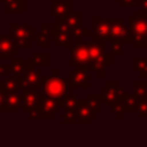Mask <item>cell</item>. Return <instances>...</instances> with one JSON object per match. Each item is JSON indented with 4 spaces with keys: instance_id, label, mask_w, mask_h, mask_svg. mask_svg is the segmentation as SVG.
<instances>
[{
    "instance_id": "1",
    "label": "cell",
    "mask_w": 147,
    "mask_h": 147,
    "mask_svg": "<svg viewBox=\"0 0 147 147\" xmlns=\"http://www.w3.org/2000/svg\"><path fill=\"white\" fill-rule=\"evenodd\" d=\"M40 83L44 93L56 98H62L69 92V84L58 75V71H53L52 76H43Z\"/></svg>"
},
{
    "instance_id": "2",
    "label": "cell",
    "mask_w": 147,
    "mask_h": 147,
    "mask_svg": "<svg viewBox=\"0 0 147 147\" xmlns=\"http://www.w3.org/2000/svg\"><path fill=\"white\" fill-rule=\"evenodd\" d=\"M70 62L74 66L78 65H89L92 63L90 54H89V43H79L71 49Z\"/></svg>"
},
{
    "instance_id": "3",
    "label": "cell",
    "mask_w": 147,
    "mask_h": 147,
    "mask_svg": "<svg viewBox=\"0 0 147 147\" xmlns=\"http://www.w3.org/2000/svg\"><path fill=\"white\" fill-rule=\"evenodd\" d=\"M59 98L43 93L40 96V117H52L54 112L59 110Z\"/></svg>"
},
{
    "instance_id": "4",
    "label": "cell",
    "mask_w": 147,
    "mask_h": 147,
    "mask_svg": "<svg viewBox=\"0 0 147 147\" xmlns=\"http://www.w3.org/2000/svg\"><path fill=\"white\" fill-rule=\"evenodd\" d=\"M13 35L12 38L18 44V47H23V48H30V41H28V36L35 35L36 31L34 28H30L28 26H18L12 25Z\"/></svg>"
},
{
    "instance_id": "5",
    "label": "cell",
    "mask_w": 147,
    "mask_h": 147,
    "mask_svg": "<svg viewBox=\"0 0 147 147\" xmlns=\"http://www.w3.org/2000/svg\"><path fill=\"white\" fill-rule=\"evenodd\" d=\"M94 22V43H99L102 40H107L111 39V26H110V21L101 20V18L96 17L93 20Z\"/></svg>"
},
{
    "instance_id": "6",
    "label": "cell",
    "mask_w": 147,
    "mask_h": 147,
    "mask_svg": "<svg viewBox=\"0 0 147 147\" xmlns=\"http://www.w3.org/2000/svg\"><path fill=\"white\" fill-rule=\"evenodd\" d=\"M22 110L28 114L32 111H40V96L28 88H23Z\"/></svg>"
},
{
    "instance_id": "7",
    "label": "cell",
    "mask_w": 147,
    "mask_h": 147,
    "mask_svg": "<svg viewBox=\"0 0 147 147\" xmlns=\"http://www.w3.org/2000/svg\"><path fill=\"white\" fill-rule=\"evenodd\" d=\"M88 65H78L76 69L72 71V81L69 83V88H88V75H86Z\"/></svg>"
},
{
    "instance_id": "8",
    "label": "cell",
    "mask_w": 147,
    "mask_h": 147,
    "mask_svg": "<svg viewBox=\"0 0 147 147\" xmlns=\"http://www.w3.org/2000/svg\"><path fill=\"white\" fill-rule=\"evenodd\" d=\"M35 59H30L28 61V66H26V70H25V74H23V78H25L26 80V84H28V85L31 86H35V88H41V72L38 71V70L35 69Z\"/></svg>"
},
{
    "instance_id": "9",
    "label": "cell",
    "mask_w": 147,
    "mask_h": 147,
    "mask_svg": "<svg viewBox=\"0 0 147 147\" xmlns=\"http://www.w3.org/2000/svg\"><path fill=\"white\" fill-rule=\"evenodd\" d=\"M10 36H0V58L8 59L18 51V44Z\"/></svg>"
},
{
    "instance_id": "10",
    "label": "cell",
    "mask_w": 147,
    "mask_h": 147,
    "mask_svg": "<svg viewBox=\"0 0 147 147\" xmlns=\"http://www.w3.org/2000/svg\"><path fill=\"white\" fill-rule=\"evenodd\" d=\"M23 103V97L13 93H8L5 94V99L3 106L0 107V111L1 112H14L18 110V107L22 106Z\"/></svg>"
},
{
    "instance_id": "11",
    "label": "cell",
    "mask_w": 147,
    "mask_h": 147,
    "mask_svg": "<svg viewBox=\"0 0 147 147\" xmlns=\"http://www.w3.org/2000/svg\"><path fill=\"white\" fill-rule=\"evenodd\" d=\"M76 114H78V116L80 117V120L84 124H86V123L94 116V111L90 107V105H89L88 99H86V101H78Z\"/></svg>"
},
{
    "instance_id": "12",
    "label": "cell",
    "mask_w": 147,
    "mask_h": 147,
    "mask_svg": "<svg viewBox=\"0 0 147 147\" xmlns=\"http://www.w3.org/2000/svg\"><path fill=\"white\" fill-rule=\"evenodd\" d=\"M49 35L52 36V39H53L58 45L67 47V48L71 45V34L66 32V31H59L54 25H53V27L51 28Z\"/></svg>"
},
{
    "instance_id": "13",
    "label": "cell",
    "mask_w": 147,
    "mask_h": 147,
    "mask_svg": "<svg viewBox=\"0 0 147 147\" xmlns=\"http://www.w3.org/2000/svg\"><path fill=\"white\" fill-rule=\"evenodd\" d=\"M71 9V3L70 0H63V1H58V0H53L52 1V12L57 18H65L70 13Z\"/></svg>"
},
{
    "instance_id": "14",
    "label": "cell",
    "mask_w": 147,
    "mask_h": 147,
    "mask_svg": "<svg viewBox=\"0 0 147 147\" xmlns=\"http://www.w3.org/2000/svg\"><path fill=\"white\" fill-rule=\"evenodd\" d=\"M111 26V38L112 39H121V40H129L128 30L123 21H110Z\"/></svg>"
},
{
    "instance_id": "15",
    "label": "cell",
    "mask_w": 147,
    "mask_h": 147,
    "mask_svg": "<svg viewBox=\"0 0 147 147\" xmlns=\"http://www.w3.org/2000/svg\"><path fill=\"white\" fill-rule=\"evenodd\" d=\"M130 31L133 32V35H136L137 38H145L147 36V22L145 21H134L130 18Z\"/></svg>"
},
{
    "instance_id": "16",
    "label": "cell",
    "mask_w": 147,
    "mask_h": 147,
    "mask_svg": "<svg viewBox=\"0 0 147 147\" xmlns=\"http://www.w3.org/2000/svg\"><path fill=\"white\" fill-rule=\"evenodd\" d=\"M117 93H120V90H117L116 84L115 83H107L106 84V94H105V101L107 103H114V102L117 101L119 96Z\"/></svg>"
},
{
    "instance_id": "17",
    "label": "cell",
    "mask_w": 147,
    "mask_h": 147,
    "mask_svg": "<svg viewBox=\"0 0 147 147\" xmlns=\"http://www.w3.org/2000/svg\"><path fill=\"white\" fill-rule=\"evenodd\" d=\"M0 89L4 94H8V93H13L18 89V83H17V78H9L7 79L5 81L0 83Z\"/></svg>"
},
{
    "instance_id": "18",
    "label": "cell",
    "mask_w": 147,
    "mask_h": 147,
    "mask_svg": "<svg viewBox=\"0 0 147 147\" xmlns=\"http://www.w3.org/2000/svg\"><path fill=\"white\" fill-rule=\"evenodd\" d=\"M10 71L13 72V75L16 76V78H18V76H23V74H25V70H26V65L25 62H23L22 58H16V59H12V65H10Z\"/></svg>"
},
{
    "instance_id": "19",
    "label": "cell",
    "mask_w": 147,
    "mask_h": 147,
    "mask_svg": "<svg viewBox=\"0 0 147 147\" xmlns=\"http://www.w3.org/2000/svg\"><path fill=\"white\" fill-rule=\"evenodd\" d=\"M59 102H61V106H63L66 110H76V106H78V99L69 93L59 98Z\"/></svg>"
},
{
    "instance_id": "20",
    "label": "cell",
    "mask_w": 147,
    "mask_h": 147,
    "mask_svg": "<svg viewBox=\"0 0 147 147\" xmlns=\"http://www.w3.org/2000/svg\"><path fill=\"white\" fill-rule=\"evenodd\" d=\"M5 10L21 13L23 10V0H5Z\"/></svg>"
},
{
    "instance_id": "21",
    "label": "cell",
    "mask_w": 147,
    "mask_h": 147,
    "mask_svg": "<svg viewBox=\"0 0 147 147\" xmlns=\"http://www.w3.org/2000/svg\"><path fill=\"white\" fill-rule=\"evenodd\" d=\"M81 17H83V14H81V12H76L75 14H67L66 17L63 18V21L67 23V25L70 26V27H75V26H78V25H80V20H81Z\"/></svg>"
},
{
    "instance_id": "22",
    "label": "cell",
    "mask_w": 147,
    "mask_h": 147,
    "mask_svg": "<svg viewBox=\"0 0 147 147\" xmlns=\"http://www.w3.org/2000/svg\"><path fill=\"white\" fill-rule=\"evenodd\" d=\"M71 35H74L76 38V44L83 43L81 39H83V36L88 35V30H85V28H83L80 25H78V26H75V27L71 28Z\"/></svg>"
},
{
    "instance_id": "23",
    "label": "cell",
    "mask_w": 147,
    "mask_h": 147,
    "mask_svg": "<svg viewBox=\"0 0 147 147\" xmlns=\"http://www.w3.org/2000/svg\"><path fill=\"white\" fill-rule=\"evenodd\" d=\"M78 114L75 112V110H67V112L63 116V121L66 124H75L76 119H78Z\"/></svg>"
},
{
    "instance_id": "24",
    "label": "cell",
    "mask_w": 147,
    "mask_h": 147,
    "mask_svg": "<svg viewBox=\"0 0 147 147\" xmlns=\"http://www.w3.org/2000/svg\"><path fill=\"white\" fill-rule=\"evenodd\" d=\"M124 101H125V110L130 111V110H134V106L137 105V99L134 97H130V96H125L124 97Z\"/></svg>"
},
{
    "instance_id": "25",
    "label": "cell",
    "mask_w": 147,
    "mask_h": 147,
    "mask_svg": "<svg viewBox=\"0 0 147 147\" xmlns=\"http://www.w3.org/2000/svg\"><path fill=\"white\" fill-rule=\"evenodd\" d=\"M34 59H35L36 65H41V66H45L47 65V54L45 53H36Z\"/></svg>"
},
{
    "instance_id": "26",
    "label": "cell",
    "mask_w": 147,
    "mask_h": 147,
    "mask_svg": "<svg viewBox=\"0 0 147 147\" xmlns=\"http://www.w3.org/2000/svg\"><path fill=\"white\" fill-rule=\"evenodd\" d=\"M89 102V105H90V107L93 109L94 112H98L99 110H101V107H99V101L96 98H86Z\"/></svg>"
},
{
    "instance_id": "27",
    "label": "cell",
    "mask_w": 147,
    "mask_h": 147,
    "mask_svg": "<svg viewBox=\"0 0 147 147\" xmlns=\"http://www.w3.org/2000/svg\"><path fill=\"white\" fill-rule=\"evenodd\" d=\"M112 111L116 112V114L119 115V117H121V115H123V105H121V102H114V103H112Z\"/></svg>"
},
{
    "instance_id": "28",
    "label": "cell",
    "mask_w": 147,
    "mask_h": 147,
    "mask_svg": "<svg viewBox=\"0 0 147 147\" xmlns=\"http://www.w3.org/2000/svg\"><path fill=\"white\" fill-rule=\"evenodd\" d=\"M36 40H38V43L40 44L41 48H47V44H48V41H47V38H45V34H39L38 38H36Z\"/></svg>"
},
{
    "instance_id": "29",
    "label": "cell",
    "mask_w": 147,
    "mask_h": 147,
    "mask_svg": "<svg viewBox=\"0 0 147 147\" xmlns=\"http://www.w3.org/2000/svg\"><path fill=\"white\" fill-rule=\"evenodd\" d=\"M112 52H116V53H119V52H123V45H121V41H120V39H116V40L114 41V44H112Z\"/></svg>"
},
{
    "instance_id": "30",
    "label": "cell",
    "mask_w": 147,
    "mask_h": 147,
    "mask_svg": "<svg viewBox=\"0 0 147 147\" xmlns=\"http://www.w3.org/2000/svg\"><path fill=\"white\" fill-rule=\"evenodd\" d=\"M136 90H137V94L140 96H145V92H146V88H145V84H141V83H137L136 84Z\"/></svg>"
},
{
    "instance_id": "31",
    "label": "cell",
    "mask_w": 147,
    "mask_h": 147,
    "mask_svg": "<svg viewBox=\"0 0 147 147\" xmlns=\"http://www.w3.org/2000/svg\"><path fill=\"white\" fill-rule=\"evenodd\" d=\"M12 67L10 66H0V76H4L5 72L8 71V70H10Z\"/></svg>"
},
{
    "instance_id": "32",
    "label": "cell",
    "mask_w": 147,
    "mask_h": 147,
    "mask_svg": "<svg viewBox=\"0 0 147 147\" xmlns=\"http://www.w3.org/2000/svg\"><path fill=\"white\" fill-rule=\"evenodd\" d=\"M41 32L45 34V35H49V32H51V30H48V27H47L45 23H43V25H41Z\"/></svg>"
},
{
    "instance_id": "33",
    "label": "cell",
    "mask_w": 147,
    "mask_h": 147,
    "mask_svg": "<svg viewBox=\"0 0 147 147\" xmlns=\"http://www.w3.org/2000/svg\"><path fill=\"white\" fill-rule=\"evenodd\" d=\"M4 99H5V94L1 92V89H0V107L3 106V103H4Z\"/></svg>"
},
{
    "instance_id": "34",
    "label": "cell",
    "mask_w": 147,
    "mask_h": 147,
    "mask_svg": "<svg viewBox=\"0 0 147 147\" xmlns=\"http://www.w3.org/2000/svg\"><path fill=\"white\" fill-rule=\"evenodd\" d=\"M124 4H133V0H123Z\"/></svg>"
},
{
    "instance_id": "35",
    "label": "cell",
    "mask_w": 147,
    "mask_h": 147,
    "mask_svg": "<svg viewBox=\"0 0 147 147\" xmlns=\"http://www.w3.org/2000/svg\"><path fill=\"white\" fill-rule=\"evenodd\" d=\"M23 1H27V0H23Z\"/></svg>"
},
{
    "instance_id": "36",
    "label": "cell",
    "mask_w": 147,
    "mask_h": 147,
    "mask_svg": "<svg viewBox=\"0 0 147 147\" xmlns=\"http://www.w3.org/2000/svg\"><path fill=\"white\" fill-rule=\"evenodd\" d=\"M0 1H1V0H0Z\"/></svg>"
},
{
    "instance_id": "37",
    "label": "cell",
    "mask_w": 147,
    "mask_h": 147,
    "mask_svg": "<svg viewBox=\"0 0 147 147\" xmlns=\"http://www.w3.org/2000/svg\"><path fill=\"white\" fill-rule=\"evenodd\" d=\"M4 1H5V0H4Z\"/></svg>"
}]
</instances>
